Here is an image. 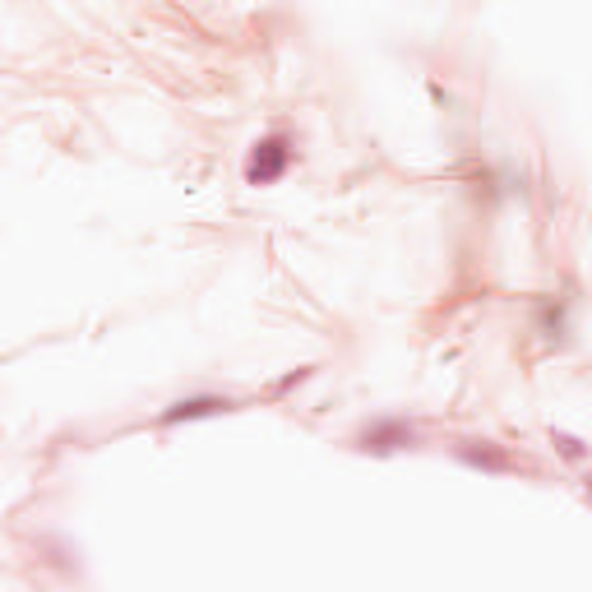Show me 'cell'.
<instances>
[{"label": "cell", "instance_id": "6da1fadb", "mask_svg": "<svg viewBox=\"0 0 592 592\" xmlns=\"http://www.w3.org/2000/svg\"><path fill=\"white\" fill-rule=\"evenodd\" d=\"M292 140H283V134H268V140H259L255 148H250V167H246V176H250V185H274L287 167H292Z\"/></svg>", "mask_w": 592, "mask_h": 592}, {"label": "cell", "instance_id": "3957f363", "mask_svg": "<svg viewBox=\"0 0 592 592\" xmlns=\"http://www.w3.org/2000/svg\"><path fill=\"white\" fill-rule=\"evenodd\" d=\"M370 444L366 449H398V444H408L412 440V430L408 426H398V421H380V426H370Z\"/></svg>", "mask_w": 592, "mask_h": 592}, {"label": "cell", "instance_id": "7a4b0ae2", "mask_svg": "<svg viewBox=\"0 0 592 592\" xmlns=\"http://www.w3.org/2000/svg\"><path fill=\"white\" fill-rule=\"evenodd\" d=\"M227 402L223 398H181L176 408L163 417V421H190V417H213V412H223Z\"/></svg>", "mask_w": 592, "mask_h": 592}]
</instances>
